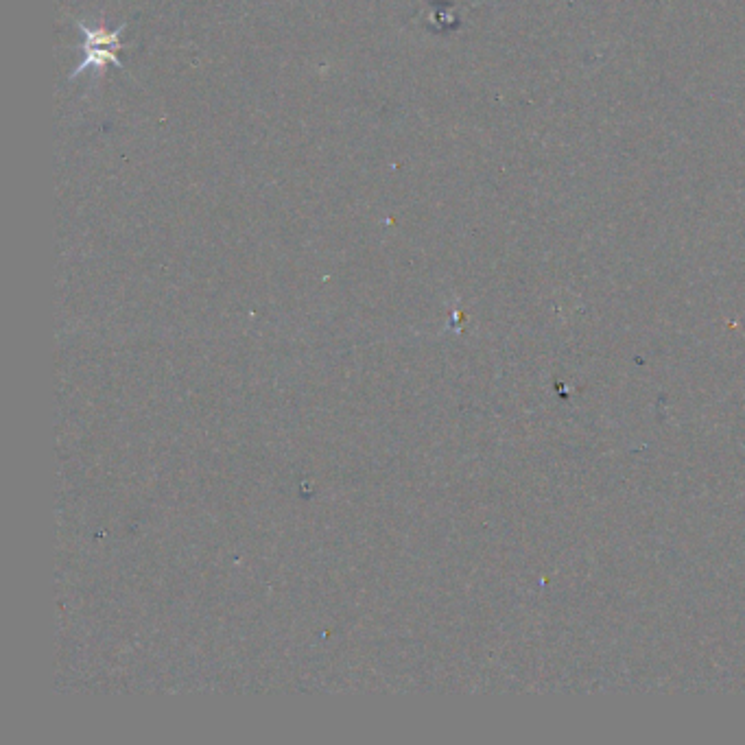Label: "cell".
Returning a JSON list of instances; mask_svg holds the SVG:
<instances>
[{
	"mask_svg": "<svg viewBox=\"0 0 745 745\" xmlns=\"http://www.w3.org/2000/svg\"><path fill=\"white\" fill-rule=\"evenodd\" d=\"M81 51H84V62L75 68V73H70V81L77 79L79 75H84L86 70H94L97 75H103V70L108 66H116L118 70H125V64L118 59L116 51L108 49V46L81 44Z\"/></svg>",
	"mask_w": 745,
	"mask_h": 745,
	"instance_id": "1",
	"label": "cell"
},
{
	"mask_svg": "<svg viewBox=\"0 0 745 745\" xmlns=\"http://www.w3.org/2000/svg\"><path fill=\"white\" fill-rule=\"evenodd\" d=\"M79 31L84 33V44L88 46H108V49H114V51H121L123 49V42H121V35L125 31V22L118 29L114 31H108L105 27H88L84 25V22H77Z\"/></svg>",
	"mask_w": 745,
	"mask_h": 745,
	"instance_id": "2",
	"label": "cell"
}]
</instances>
